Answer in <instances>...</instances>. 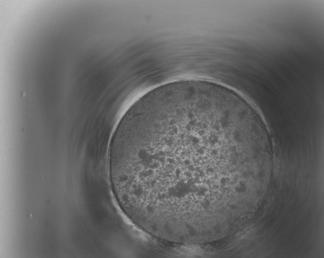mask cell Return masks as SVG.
I'll use <instances>...</instances> for the list:
<instances>
[{
  "label": "cell",
  "mask_w": 324,
  "mask_h": 258,
  "mask_svg": "<svg viewBox=\"0 0 324 258\" xmlns=\"http://www.w3.org/2000/svg\"><path fill=\"white\" fill-rule=\"evenodd\" d=\"M229 131L218 115L203 103H191L178 110L171 177L176 201L187 217L193 215V198L197 203L205 196L213 178L220 184L229 178L217 173L212 164L213 160L233 159Z\"/></svg>",
  "instance_id": "6da1fadb"
},
{
  "label": "cell",
  "mask_w": 324,
  "mask_h": 258,
  "mask_svg": "<svg viewBox=\"0 0 324 258\" xmlns=\"http://www.w3.org/2000/svg\"><path fill=\"white\" fill-rule=\"evenodd\" d=\"M256 193L258 197H260L262 195V192L261 190L259 189H258L257 190H256Z\"/></svg>",
  "instance_id": "7a4b0ae2"
}]
</instances>
